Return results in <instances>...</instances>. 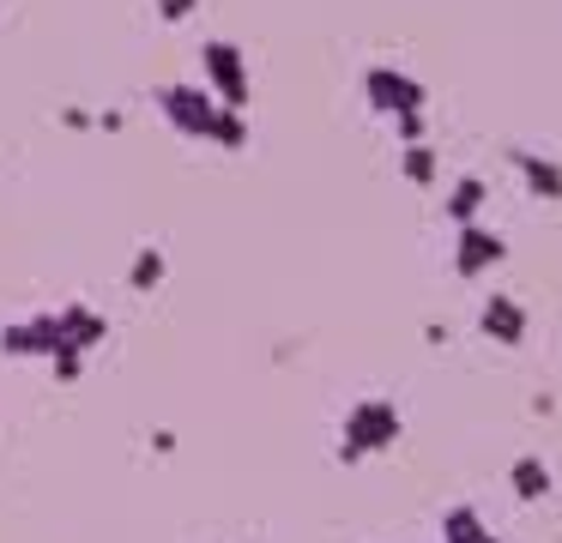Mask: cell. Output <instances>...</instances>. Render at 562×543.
<instances>
[{
    "label": "cell",
    "instance_id": "obj_1",
    "mask_svg": "<svg viewBox=\"0 0 562 543\" xmlns=\"http://www.w3.org/2000/svg\"><path fill=\"white\" fill-rule=\"evenodd\" d=\"M393 441H400V405H387V398H357L345 410V429H339V465H357V459L381 453Z\"/></svg>",
    "mask_w": 562,
    "mask_h": 543
},
{
    "label": "cell",
    "instance_id": "obj_2",
    "mask_svg": "<svg viewBox=\"0 0 562 543\" xmlns=\"http://www.w3.org/2000/svg\"><path fill=\"white\" fill-rule=\"evenodd\" d=\"M363 97H369V109H381V115H417V109L429 103V91L412 79V72H400V67H369L363 72Z\"/></svg>",
    "mask_w": 562,
    "mask_h": 543
},
{
    "label": "cell",
    "instance_id": "obj_3",
    "mask_svg": "<svg viewBox=\"0 0 562 543\" xmlns=\"http://www.w3.org/2000/svg\"><path fill=\"white\" fill-rule=\"evenodd\" d=\"M158 109L170 115V127H182V133H200V139H212V121H218V97L212 91H188V84H158Z\"/></svg>",
    "mask_w": 562,
    "mask_h": 543
},
{
    "label": "cell",
    "instance_id": "obj_4",
    "mask_svg": "<svg viewBox=\"0 0 562 543\" xmlns=\"http://www.w3.org/2000/svg\"><path fill=\"white\" fill-rule=\"evenodd\" d=\"M206 79H212V97H218L224 109H243L248 103V67L243 55H236V43H224V36H212L206 43Z\"/></svg>",
    "mask_w": 562,
    "mask_h": 543
},
{
    "label": "cell",
    "instance_id": "obj_5",
    "mask_svg": "<svg viewBox=\"0 0 562 543\" xmlns=\"http://www.w3.org/2000/svg\"><path fill=\"white\" fill-rule=\"evenodd\" d=\"M502 260H508V241H502L496 229L465 224L460 236H453V272L460 278H484L490 265H502Z\"/></svg>",
    "mask_w": 562,
    "mask_h": 543
},
{
    "label": "cell",
    "instance_id": "obj_6",
    "mask_svg": "<svg viewBox=\"0 0 562 543\" xmlns=\"http://www.w3.org/2000/svg\"><path fill=\"white\" fill-rule=\"evenodd\" d=\"M477 332L496 338V344H520L526 338V308L514 296H484V308H477Z\"/></svg>",
    "mask_w": 562,
    "mask_h": 543
},
{
    "label": "cell",
    "instance_id": "obj_7",
    "mask_svg": "<svg viewBox=\"0 0 562 543\" xmlns=\"http://www.w3.org/2000/svg\"><path fill=\"white\" fill-rule=\"evenodd\" d=\"M514 169L526 176V188H532L538 200H562V163L557 157H538V151H526V145H514Z\"/></svg>",
    "mask_w": 562,
    "mask_h": 543
},
{
    "label": "cell",
    "instance_id": "obj_8",
    "mask_svg": "<svg viewBox=\"0 0 562 543\" xmlns=\"http://www.w3.org/2000/svg\"><path fill=\"white\" fill-rule=\"evenodd\" d=\"M484 181H477V176H460V181H453V193H448V224L453 229H465V224H477V212H484Z\"/></svg>",
    "mask_w": 562,
    "mask_h": 543
},
{
    "label": "cell",
    "instance_id": "obj_9",
    "mask_svg": "<svg viewBox=\"0 0 562 543\" xmlns=\"http://www.w3.org/2000/svg\"><path fill=\"white\" fill-rule=\"evenodd\" d=\"M508 489L520 495V501H544V495H550V465H544V459H532V453H526V459H514Z\"/></svg>",
    "mask_w": 562,
    "mask_h": 543
},
{
    "label": "cell",
    "instance_id": "obj_10",
    "mask_svg": "<svg viewBox=\"0 0 562 543\" xmlns=\"http://www.w3.org/2000/svg\"><path fill=\"white\" fill-rule=\"evenodd\" d=\"M484 519H477V507H448V513H441V543H477V538H484Z\"/></svg>",
    "mask_w": 562,
    "mask_h": 543
},
{
    "label": "cell",
    "instance_id": "obj_11",
    "mask_svg": "<svg viewBox=\"0 0 562 543\" xmlns=\"http://www.w3.org/2000/svg\"><path fill=\"white\" fill-rule=\"evenodd\" d=\"M400 169H405V181H412V188H429V181L441 176L436 151H429L424 139H417V145H405V151H400Z\"/></svg>",
    "mask_w": 562,
    "mask_h": 543
},
{
    "label": "cell",
    "instance_id": "obj_12",
    "mask_svg": "<svg viewBox=\"0 0 562 543\" xmlns=\"http://www.w3.org/2000/svg\"><path fill=\"white\" fill-rule=\"evenodd\" d=\"M212 139H218V145H231V151H236V145L248 139V121H243V109H218V121H212Z\"/></svg>",
    "mask_w": 562,
    "mask_h": 543
},
{
    "label": "cell",
    "instance_id": "obj_13",
    "mask_svg": "<svg viewBox=\"0 0 562 543\" xmlns=\"http://www.w3.org/2000/svg\"><path fill=\"white\" fill-rule=\"evenodd\" d=\"M127 278H134V290H151L164 278V253L158 248H139L134 253V272H127Z\"/></svg>",
    "mask_w": 562,
    "mask_h": 543
},
{
    "label": "cell",
    "instance_id": "obj_14",
    "mask_svg": "<svg viewBox=\"0 0 562 543\" xmlns=\"http://www.w3.org/2000/svg\"><path fill=\"white\" fill-rule=\"evenodd\" d=\"M188 12H194V0H158V19L164 24H182Z\"/></svg>",
    "mask_w": 562,
    "mask_h": 543
},
{
    "label": "cell",
    "instance_id": "obj_15",
    "mask_svg": "<svg viewBox=\"0 0 562 543\" xmlns=\"http://www.w3.org/2000/svg\"><path fill=\"white\" fill-rule=\"evenodd\" d=\"M477 543H502V538H496V531H484V538H477Z\"/></svg>",
    "mask_w": 562,
    "mask_h": 543
}]
</instances>
